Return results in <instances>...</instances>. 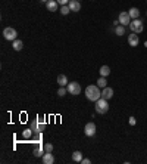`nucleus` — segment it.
<instances>
[{"label": "nucleus", "instance_id": "1", "mask_svg": "<svg viewBox=\"0 0 147 164\" xmlns=\"http://www.w3.org/2000/svg\"><path fill=\"white\" fill-rule=\"evenodd\" d=\"M85 96L88 101L91 102H96L102 98V92H100V87L96 84V86H87L85 87Z\"/></svg>", "mask_w": 147, "mask_h": 164}, {"label": "nucleus", "instance_id": "2", "mask_svg": "<svg viewBox=\"0 0 147 164\" xmlns=\"http://www.w3.org/2000/svg\"><path fill=\"white\" fill-rule=\"evenodd\" d=\"M96 112H99V114H106L108 111H109V104H108V99H105V98H100L99 101H96Z\"/></svg>", "mask_w": 147, "mask_h": 164}, {"label": "nucleus", "instance_id": "3", "mask_svg": "<svg viewBox=\"0 0 147 164\" xmlns=\"http://www.w3.org/2000/svg\"><path fill=\"white\" fill-rule=\"evenodd\" d=\"M16 36H18V33H16V30L12 28V27H6V28L3 30V37H4L6 40H9V41L16 40Z\"/></svg>", "mask_w": 147, "mask_h": 164}, {"label": "nucleus", "instance_id": "4", "mask_svg": "<svg viewBox=\"0 0 147 164\" xmlns=\"http://www.w3.org/2000/svg\"><path fill=\"white\" fill-rule=\"evenodd\" d=\"M129 28H131V31H132V33H137V34H140V33L144 30L143 21H140V19H134V21L129 24Z\"/></svg>", "mask_w": 147, "mask_h": 164}, {"label": "nucleus", "instance_id": "5", "mask_svg": "<svg viewBox=\"0 0 147 164\" xmlns=\"http://www.w3.org/2000/svg\"><path fill=\"white\" fill-rule=\"evenodd\" d=\"M118 19H119V24L124 25V27H127V25L131 24V17H129L128 12H121L119 17H118Z\"/></svg>", "mask_w": 147, "mask_h": 164}, {"label": "nucleus", "instance_id": "6", "mask_svg": "<svg viewBox=\"0 0 147 164\" xmlns=\"http://www.w3.org/2000/svg\"><path fill=\"white\" fill-rule=\"evenodd\" d=\"M84 133H85V136H88V138H91L96 135V124L90 121V123H87L85 124V127H84Z\"/></svg>", "mask_w": 147, "mask_h": 164}, {"label": "nucleus", "instance_id": "7", "mask_svg": "<svg viewBox=\"0 0 147 164\" xmlns=\"http://www.w3.org/2000/svg\"><path fill=\"white\" fill-rule=\"evenodd\" d=\"M68 92H69L71 95H79V92H81V86H79V83H76V81L69 83V84H68Z\"/></svg>", "mask_w": 147, "mask_h": 164}, {"label": "nucleus", "instance_id": "8", "mask_svg": "<svg viewBox=\"0 0 147 164\" xmlns=\"http://www.w3.org/2000/svg\"><path fill=\"white\" fill-rule=\"evenodd\" d=\"M138 43H140V37H138V34L137 33H131L128 36V44L129 46H138Z\"/></svg>", "mask_w": 147, "mask_h": 164}, {"label": "nucleus", "instance_id": "9", "mask_svg": "<svg viewBox=\"0 0 147 164\" xmlns=\"http://www.w3.org/2000/svg\"><path fill=\"white\" fill-rule=\"evenodd\" d=\"M46 8H47L49 12H56L57 8H59V3H57L56 0H49V2L46 3Z\"/></svg>", "mask_w": 147, "mask_h": 164}, {"label": "nucleus", "instance_id": "10", "mask_svg": "<svg viewBox=\"0 0 147 164\" xmlns=\"http://www.w3.org/2000/svg\"><path fill=\"white\" fill-rule=\"evenodd\" d=\"M41 158H43V163L44 164H53L55 163V157H53L52 152H46Z\"/></svg>", "mask_w": 147, "mask_h": 164}, {"label": "nucleus", "instance_id": "11", "mask_svg": "<svg viewBox=\"0 0 147 164\" xmlns=\"http://www.w3.org/2000/svg\"><path fill=\"white\" fill-rule=\"evenodd\" d=\"M68 5L71 8V12H79V9H81V5H79L78 0H69Z\"/></svg>", "mask_w": 147, "mask_h": 164}, {"label": "nucleus", "instance_id": "12", "mask_svg": "<svg viewBox=\"0 0 147 164\" xmlns=\"http://www.w3.org/2000/svg\"><path fill=\"white\" fill-rule=\"evenodd\" d=\"M112 96H113V89L106 86V87L102 90V98H105V99H108V101H109Z\"/></svg>", "mask_w": 147, "mask_h": 164}, {"label": "nucleus", "instance_id": "13", "mask_svg": "<svg viewBox=\"0 0 147 164\" xmlns=\"http://www.w3.org/2000/svg\"><path fill=\"white\" fill-rule=\"evenodd\" d=\"M12 47H13L16 52H21V50H22V47H24V43H22L21 40L16 38V40H13V41H12Z\"/></svg>", "mask_w": 147, "mask_h": 164}, {"label": "nucleus", "instance_id": "14", "mask_svg": "<svg viewBox=\"0 0 147 164\" xmlns=\"http://www.w3.org/2000/svg\"><path fill=\"white\" fill-rule=\"evenodd\" d=\"M57 84H59V86H66V84H68V78H66V75L59 74V75H57Z\"/></svg>", "mask_w": 147, "mask_h": 164}, {"label": "nucleus", "instance_id": "15", "mask_svg": "<svg viewBox=\"0 0 147 164\" xmlns=\"http://www.w3.org/2000/svg\"><path fill=\"white\" fill-rule=\"evenodd\" d=\"M128 14H129V17H131V19H138V17H140V11L137 8H131Z\"/></svg>", "mask_w": 147, "mask_h": 164}, {"label": "nucleus", "instance_id": "16", "mask_svg": "<svg viewBox=\"0 0 147 164\" xmlns=\"http://www.w3.org/2000/svg\"><path fill=\"white\" fill-rule=\"evenodd\" d=\"M44 152H46V151H44V146L43 145H37V148L34 149V155H36V157H43Z\"/></svg>", "mask_w": 147, "mask_h": 164}, {"label": "nucleus", "instance_id": "17", "mask_svg": "<svg viewBox=\"0 0 147 164\" xmlns=\"http://www.w3.org/2000/svg\"><path fill=\"white\" fill-rule=\"evenodd\" d=\"M99 73H100V75H102V77H108V75L110 74V68L108 67V65H102Z\"/></svg>", "mask_w": 147, "mask_h": 164}, {"label": "nucleus", "instance_id": "18", "mask_svg": "<svg viewBox=\"0 0 147 164\" xmlns=\"http://www.w3.org/2000/svg\"><path fill=\"white\" fill-rule=\"evenodd\" d=\"M72 160L75 161V163H81V161H82V154H81L79 151L72 152Z\"/></svg>", "mask_w": 147, "mask_h": 164}, {"label": "nucleus", "instance_id": "19", "mask_svg": "<svg viewBox=\"0 0 147 164\" xmlns=\"http://www.w3.org/2000/svg\"><path fill=\"white\" fill-rule=\"evenodd\" d=\"M115 33H116V36H124V34H125V27L121 25V24L116 25V27H115Z\"/></svg>", "mask_w": 147, "mask_h": 164}, {"label": "nucleus", "instance_id": "20", "mask_svg": "<svg viewBox=\"0 0 147 164\" xmlns=\"http://www.w3.org/2000/svg\"><path fill=\"white\" fill-rule=\"evenodd\" d=\"M97 86H99L100 89H105V87L108 86V81H106V77H100V78L97 80Z\"/></svg>", "mask_w": 147, "mask_h": 164}, {"label": "nucleus", "instance_id": "21", "mask_svg": "<svg viewBox=\"0 0 147 164\" xmlns=\"http://www.w3.org/2000/svg\"><path fill=\"white\" fill-rule=\"evenodd\" d=\"M33 132H34V130H33L31 127H30V129H25V130L22 132V138H24V139H30V138L33 136Z\"/></svg>", "mask_w": 147, "mask_h": 164}, {"label": "nucleus", "instance_id": "22", "mask_svg": "<svg viewBox=\"0 0 147 164\" xmlns=\"http://www.w3.org/2000/svg\"><path fill=\"white\" fill-rule=\"evenodd\" d=\"M69 12H71L69 5H65V6H62V8H60V14H62V15H68Z\"/></svg>", "mask_w": 147, "mask_h": 164}, {"label": "nucleus", "instance_id": "23", "mask_svg": "<svg viewBox=\"0 0 147 164\" xmlns=\"http://www.w3.org/2000/svg\"><path fill=\"white\" fill-rule=\"evenodd\" d=\"M38 126H40V118H37V120H34V121L31 123V129H33L34 132L38 130Z\"/></svg>", "mask_w": 147, "mask_h": 164}, {"label": "nucleus", "instance_id": "24", "mask_svg": "<svg viewBox=\"0 0 147 164\" xmlns=\"http://www.w3.org/2000/svg\"><path fill=\"white\" fill-rule=\"evenodd\" d=\"M66 92H68V89H65V86H60L59 90H57V95H59V96H65Z\"/></svg>", "mask_w": 147, "mask_h": 164}, {"label": "nucleus", "instance_id": "25", "mask_svg": "<svg viewBox=\"0 0 147 164\" xmlns=\"http://www.w3.org/2000/svg\"><path fill=\"white\" fill-rule=\"evenodd\" d=\"M44 151H46V152H52V151H53V145H52V144H46V145H44Z\"/></svg>", "mask_w": 147, "mask_h": 164}, {"label": "nucleus", "instance_id": "26", "mask_svg": "<svg viewBox=\"0 0 147 164\" xmlns=\"http://www.w3.org/2000/svg\"><path fill=\"white\" fill-rule=\"evenodd\" d=\"M56 2H57L60 6H65V5H68V3H69L68 0H56Z\"/></svg>", "mask_w": 147, "mask_h": 164}, {"label": "nucleus", "instance_id": "27", "mask_svg": "<svg viewBox=\"0 0 147 164\" xmlns=\"http://www.w3.org/2000/svg\"><path fill=\"white\" fill-rule=\"evenodd\" d=\"M135 123H137L135 118H134V117H129V124H131V126H135Z\"/></svg>", "mask_w": 147, "mask_h": 164}, {"label": "nucleus", "instance_id": "28", "mask_svg": "<svg viewBox=\"0 0 147 164\" xmlns=\"http://www.w3.org/2000/svg\"><path fill=\"white\" fill-rule=\"evenodd\" d=\"M81 163H82V164H88V163H90V160H88V158H82V161H81Z\"/></svg>", "mask_w": 147, "mask_h": 164}, {"label": "nucleus", "instance_id": "29", "mask_svg": "<svg viewBox=\"0 0 147 164\" xmlns=\"http://www.w3.org/2000/svg\"><path fill=\"white\" fill-rule=\"evenodd\" d=\"M41 2H43V3H47V2H49V0H41Z\"/></svg>", "mask_w": 147, "mask_h": 164}, {"label": "nucleus", "instance_id": "30", "mask_svg": "<svg viewBox=\"0 0 147 164\" xmlns=\"http://www.w3.org/2000/svg\"><path fill=\"white\" fill-rule=\"evenodd\" d=\"M144 46H146V47H147V41H146V43H144Z\"/></svg>", "mask_w": 147, "mask_h": 164}, {"label": "nucleus", "instance_id": "31", "mask_svg": "<svg viewBox=\"0 0 147 164\" xmlns=\"http://www.w3.org/2000/svg\"><path fill=\"white\" fill-rule=\"evenodd\" d=\"M78 2H79V0H78Z\"/></svg>", "mask_w": 147, "mask_h": 164}, {"label": "nucleus", "instance_id": "32", "mask_svg": "<svg viewBox=\"0 0 147 164\" xmlns=\"http://www.w3.org/2000/svg\"><path fill=\"white\" fill-rule=\"evenodd\" d=\"M146 2H147V0H146Z\"/></svg>", "mask_w": 147, "mask_h": 164}]
</instances>
